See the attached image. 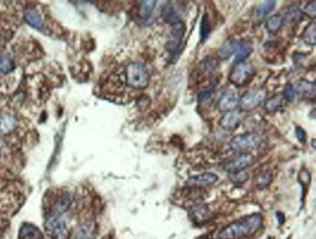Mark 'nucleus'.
I'll list each match as a JSON object with an SVG mask.
<instances>
[{"label":"nucleus","mask_w":316,"mask_h":239,"mask_svg":"<svg viewBox=\"0 0 316 239\" xmlns=\"http://www.w3.org/2000/svg\"><path fill=\"white\" fill-rule=\"evenodd\" d=\"M263 221L261 214L245 216L222 229L219 233V239H240L251 237L260 230Z\"/></svg>","instance_id":"f257e3e1"},{"label":"nucleus","mask_w":316,"mask_h":239,"mask_svg":"<svg viewBox=\"0 0 316 239\" xmlns=\"http://www.w3.org/2000/svg\"><path fill=\"white\" fill-rule=\"evenodd\" d=\"M127 84L133 89H144L148 86V70L145 65L140 62H131L130 63L125 72Z\"/></svg>","instance_id":"f03ea898"},{"label":"nucleus","mask_w":316,"mask_h":239,"mask_svg":"<svg viewBox=\"0 0 316 239\" xmlns=\"http://www.w3.org/2000/svg\"><path fill=\"white\" fill-rule=\"evenodd\" d=\"M256 74L255 67L249 62L237 63L229 76V80L236 86L242 87L252 81Z\"/></svg>","instance_id":"7ed1b4c3"},{"label":"nucleus","mask_w":316,"mask_h":239,"mask_svg":"<svg viewBox=\"0 0 316 239\" xmlns=\"http://www.w3.org/2000/svg\"><path fill=\"white\" fill-rule=\"evenodd\" d=\"M263 137L256 132H247L235 136L231 142L230 146L232 150L236 152H241L245 150H252L259 147L262 143Z\"/></svg>","instance_id":"20e7f679"},{"label":"nucleus","mask_w":316,"mask_h":239,"mask_svg":"<svg viewBox=\"0 0 316 239\" xmlns=\"http://www.w3.org/2000/svg\"><path fill=\"white\" fill-rule=\"evenodd\" d=\"M46 232L51 239H67L68 231L65 221L56 215H50L45 224Z\"/></svg>","instance_id":"39448f33"},{"label":"nucleus","mask_w":316,"mask_h":239,"mask_svg":"<svg viewBox=\"0 0 316 239\" xmlns=\"http://www.w3.org/2000/svg\"><path fill=\"white\" fill-rule=\"evenodd\" d=\"M266 96L267 92L263 88L247 92L242 95V98L240 99L239 105L243 111L254 110L265 101Z\"/></svg>","instance_id":"423d86ee"},{"label":"nucleus","mask_w":316,"mask_h":239,"mask_svg":"<svg viewBox=\"0 0 316 239\" xmlns=\"http://www.w3.org/2000/svg\"><path fill=\"white\" fill-rule=\"evenodd\" d=\"M184 34H185V25L182 21H179L173 24L170 36L168 38V43H167V48L170 54L175 55L179 52Z\"/></svg>","instance_id":"0eeeda50"},{"label":"nucleus","mask_w":316,"mask_h":239,"mask_svg":"<svg viewBox=\"0 0 316 239\" xmlns=\"http://www.w3.org/2000/svg\"><path fill=\"white\" fill-rule=\"evenodd\" d=\"M253 164V157L249 154H241L225 166V170L230 173L243 171Z\"/></svg>","instance_id":"6e6552de"},{"label":"nucleus","mask_w":316,"mask_h":239,"mask_svg":"<svg viewBox=\"0 0 316 239\" xmlns=\"http://www.w3.org/2000/svg\"><path fill=\"white\" fill-rule=\"evenodd\" d=\"M240 103V98L236 92H225L223 95L220 97L218 101V108L222 112H230V111L236 110Z\"/></svg>","instance_id":"1a4fd4ad"},{"label":"nucleus","mask_w":316,"mask_h":239,"mask_svg":"<svg viewBox=\"0 0 316 239\" xmlns=\"http://www.w3.org/2000/svg\"><path fill=\"white\" fill-rule=\"evenodd\" d=\"M296 93H299L304 98H315L316 96V85L315 82L308 80H299L293 86Z\"/></svg>","instance_id":"9d476101"},{"label":"nucleus","mask_w":316,"mask_h":239,"mask_svg":"<svg viewBox=\"0 0 316 239\" xmlns=\"http://www.w3.org/2000/svg\"><path fill=\"white\" fill-rule=\"evenodd\" d=\"M96 237V228L93 223H86L78 226L73 233L71 239H94Z\"/></svg>","instance_id":"9b49d317"},{"label":"nucleus","mask_w":316,"mask_h":239,"mask_svg":"<svg viewBox=\"0 0 316 239\" xmlns=\"http://www.w3.org/2000/svg\"><path fill=\"white\" fill-rule=\"evenodd\" d=\"M240 124H241V115L238 111L236 110L226 112V114L223 115V117L220 120V126L227 130L237 129Z\"/></svg>","instance_id":"f8f14e48"},{"label":"nucleus","mask_w":316,"mask_h":239,"mask_svg":"<svg viewBox=\"0 0 316 239\" xmlns=\"http://www.w3.org/2000/svg\"><path fill=\"white\" fill-rule=\"evenodd\" d=\"M217 180H218V176L216 174L212 172H205V173L191 177L188 183L194 186L205 187V186L214 184L215 182H217Z\"/></svg>","instance_id":"ddd939ff"},{"label":"nucleus","mask_w":316,"mask_h":239,"mask_svg":"<svg viewBox=\"0 0 316 239\" xmlns=\"http://www.w3.org/2000/svg\"><path fill=\"white\" fill-rule=\"evenodd\" d=\"M253 52V46L248 41H241L238 42V46L235 52V62L241 63L243 62L251 53Z\"/></svg>","instance_id":"4468645a"},{"label":"nucleus","mask_w":316,"mask_h":239,"mask_svg":"<svg viewBox=\"0 0 316 239\" xmlns=\"http://www.w3.org/2000/svg\"><path fill=\"white\" fill-rule=\"evenodd\" d=\"M19 239H44L39 229L31 224H23L19 229Z\"/></svg>","instance_id":"2eb2a0df"},{"label":"nucleus","mask_w":316,"mask_h":239,"mask_svg":"<svg viewBox=\"0 0 316 239\" xmlns=\"http://www.w3.org/2000/svg\"><path fill=\"white\" fill-rule=\"evenodd\" d=\"M163 16L167 22L172 23V24H175L181 21V11L178 9V7H176L172 3H169L165 7Z\"/></svg>","instance_id":"dca6fc26"},{"label":"nucleus","mask_w":316,"mask_h":239,"mask_svg":"<svg viewBox=\"0 0 316 239\" xmlns=\"http://www.w3.org/2000/svg\"><path fill=\"white\" fill-rule=\"evenodd\" d=\"M70 204H71V198L69 195L61 196L52 207V215L60 216L62 213H64L68 209Z\"/></svg>","instance_id":"f3484780"},{"label":"nucleus","mask_w":316,"mask_h":239,"mask_svg":"<svg viewBox=\"0 0 316 239\" xmlns=\"http://www.w3.org/2000/svg\"><path fill=\"white\" fill-rule=\"evenodd\" d=\"M24 18L26 20V22L31 25L32 27L42 30L44 27L43 24V20L40 17V15L38 14L37 11H35L34 9H27L24 12Z\"/></svg>","instance_id":"a211bd4d"},{"label":"nucleus","mask_w":316,"mask_h":239,"mask_svg":"<svg viewBox=\"0 0 316 239\" xmlns=\"http://www.w3.org/2000/svg\"><path fill=\"white\" fill-rule=\"evenodd\" d=\"M157 2L156 1H142L140 2V6H139V17L141 18V20L143 21H147L149 18H151L152 13L155 10Z\"/></svg>","instance_id":"6ab92c4d"},{"label":"nucleus","mask_w":316,"mask_h":239,"mask_svg":"<svg viewBox=\"0 0 316 239\" xmlns=\"http://www.w3.org/2000/svg\"><path fill=\"white\" fill-rule=\"evenodd\" d=\"M283 23H284V18L279 14H276L272 16L271 18H268L266 22V28L269 32L276 33L282 27Z\"/></svg>","instance_id":"aec40b11"},{"label":"nucleus","mask_w":316,"mask_h":239,"mask_svg":"<svg viewBox=\"0 0 316 239\" xmlns=\"http://www.w3.org/2000/svg\"><path fill=\"white\" fill-rule=\"evenodd\" d=\"M237 46H238V41H236V40L226 41L221 46V48L219 49V52H218V55L220 56V58L227 59L233 54H235Z\"/></svg>","instance_id":"412c9836"},{"label":"nucleus","mask_w":316,"mask_h":239,"mask_svg":"<svg viewBox=\"0 0 316 239\" xmlns=\"http://www.w3.org/2000/svg\"><path fill=\"white\" fill-rule=\"evenodd\" d=\"M303 40L311 46H315L316 42V22H312L310 23L307 28L305 29L303 35H302Z\"/></svg>","instance_id":"4be33fe9"},{"label":"nucleus","mask_w":316,"mask_h":239,"mask_svg":"<svg viewBox=\"0 0 316 239\" xmlns=\"http://www.w3.org/2000/svg\"><path fill=\"white\" fill-rule=\"evenodd\" d=\"M276 7V1H266L259 4L256 8V15L258 18H265L270 13L273 12V10Z\"/></svg>","instance_id":"5701e85b"},{"label":"nucleus","mask_w":316,"mask_h":239,"mask_svg":"<svg viewBox=\"0 0 316 239\" xmlns=\"http://www.w3.org/2000/svg\"><path fill=\"white\" fill-rule=\"evenodd\" d=\"M283 99H284L283 96L280 95V94H277V95L273 96L272 98L266 100V102H265V109L268 112H270V113H273V112L279 110V108L283 104Z\"/></svg>","instance_id":"b1692460"},{"label":"nucleus","mask_w":316,"mask_h":239,"mask_svg":"<svg viewBox=\"0 0 316 239\" xmlns=\"http://www.w3.org/2000/svg\"><path fill=\"white\" fill-rule=\"evenodd\" d=\"M16 127V120L11 116H3L0 118V131L8 132Z\"/></svg>","instance_id":"393cba45"},{"label":"nucleus","mask_w":316,"mask_h":239,"mask_svg":"<svg viewBox=\"0 0 316 239\" xmlns=\"http://www.w3.org/2000/svg\"><path fill=\"white\" fill-rule=\"evenodd\" d=\"M210 33V25H209V20L207 15H205L202 18V23H201V41L205 42L206 39L209 36Z\"/></svg>","instance_id":"a878e982"},{"label":"nucleus","mask_w":316,"mask_h":239,"mask_svg":"<svg viewBox=\"0 0 316 239\" xmlns=\"http://www.w3.org/2000/svg\"><path fill=\"white\" fill-rule=\"evenodd\" d=\"M273 180V174L270 171H266L261 173L257 178V186L259 188H265L271 184Z\"/></svg>","instance_id":"bb28decb"},{"label":"nucleus","mask_w":316,"mask_h":239,"mask_svg":"<svg viewBox=\"0 0 316 239\" xmlns=\"http://www.w3.org/2000/svg\"><path fill=\"white\" fill-rule=\"evenodd\" d=\"M14 68V64L9 57H0V72L3 74L9 73Z\"/></svg>","instance_id":"cd10ccee"},{"label":"nucleus","mask_w":316,"mask_h":239,"mask_svg":"<svg viewBox=\"0 0 316 239\" xmlns=\"http://www.w3.org/2000/svg\"><path fill=\"white\" fill-rule=\"evenodd\" d=\"M287 18L291 22H297L302 18V12L298 7H291L287 12Z\"/></svg>","instance_id":"c85d7f7f"},{"label":"nucleus","mask_w":316,"mask_h":239,"mask_svg":"<svg viewBox=\"0 0 316 239\" xmlns=\"http://www.w3.org/2000/svg\"><path fill=\"white\" fill-rule=\"evenodd\" d=\"M203 65H204L203 67H204L205 71H206V72H212L218 67V62H217V60L215 58L211 57V58L205 59Z\"/></svg>","instance_id":"c756f323"},{"label":"nucleus","mask_w":316,"mask_h":239,"mask_svg":"<svg viewBox=\"0 0 316 239\" xmlns=\"http://www.w3.org/2000/svg\"><path fill=\"white\" fill-rule=\"evenodd\" d=\"M296 92H295V90H294V87L292 86V85H287L285 88H284V90H283V93H282V96H283V98H285V99H287V100H293L294 98H295V96H296Z\"/></svg>","instance_id":"7c9ffc66"},{"label":"nucleus","mask_w":316,"mask_h":239,"mask_svg":"<svg viewBox=\"0 0 316 239\" xmlns=\"http://www.w3.org/2000/svg\"><path fill=\"white\" fill-rule=\"evenodd\" d=\"M304 13L306 15H308L311 18H316V1H312L309 2L304 9Z\"/></svg>","instance_id":"2f4dec72"},{"label":"nucleus","mask_w":316,"mask_h":239,"mask_svg":"<svg viewBox=\"0 0 316 239\" xmlns=\"http://www.w3.org/2000/svg\"><path fill=\"white\" fill-rule=\"evenodd\" d=\"M231 174V179L236 183H243L247 179V174L244 171H239Z\"/></svg>","instance_id":"473e14b6"},{"label":"nucleus","mask_w":316,"mask_h":239,"mask_svg":"<svg viewBox=\"0 0 316 239\" xmlns=\"http://www.w3.org/2000/svg\"><path fill=\"white\" fill-rule=\"evenodd\" d=\"M296 136H297L298 140L301 142V143H305L306 142V131L305 129H302L301 127H297L296 128Z\"/></svg>","instance_id":"72a5a7b5"},{"label":"nucleus","mask_w":316,"mask_h":239,"mask_svg":"<svg viewBox=\"0 0 316 239\" xmlns=\"http://www.w3.org/2000/svg\"><path fill=\"white\" fill-rule=\"evenodd\" d=\"M277 218L279 220V225H283L284 222H285V217L284 215L281 213V212H278L277 213Z\"/></svg>","instance_id":"f704fd0d"},{"label":"nucleus","mask_w":316,"mask_h":239,"mask_svg":"<svg viewBox=\"0 0 316 239\" xmlns=\"http://www.w3.org/2000/svg\"><path fill=\"white\" fill-rule=\"evenodd\" d=\"M1 237H2V231H1V229H0V239H1Z\"/></svg>","instance_id":"c9c22d12"},{"label":"nucleus","mask_w":316,"mask_h":239,"mask_svg":"<svg viewBox=\"0 0 316 239\" xmlns=\"http://www.w3.org/2000/svg\"><path fill=\"white\" fill-rule=\"evenodd\" d=\"M271 239V238H269V239Z\"/></svg>","instance_id":"e433bc0d"}]
</instances>
